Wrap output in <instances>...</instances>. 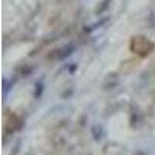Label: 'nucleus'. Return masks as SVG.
<instances>
[{
  "label": "nucleus",
  "mask_w": 155,
  "mask_h": 155,
  "mask_svg": "<svg viewBox=\"0 0 155 155\" xmlns=\"http://www.w3.org/2000/svg\"><path fill=\"white\" fill-rule=\"evenodd\" d=\"M9 118H11V120L6 123V130L14 132V130H17V129L22 127V118H20V116H17V115H11Z\"/></svg>",
  "instance_id": "obj_3"
},
{
  "label": "nucleus",
  "mask_w": 155,
  "mask_h": 155,
  "mask_svg": "<svg viewBox=\"0 0 155 155\" xmlns=\"http://www.w3.org/2000/svg\"><path fill=\"white\" fill-rule=\"evenodd\" d=\"M73 51H74V45H73V44H68V45L62 47V48L53 50L47 58H48L50 61H64V59H67V58L73 53Z\"/></svg>",
  "instance_id": "obj_2"
},
{
  "label": "nucleus",
  "mask_w": 155,
  "mask_h": 155,
  "mask_svg": "<svg viewBox=\"0 0 155 155\" xmlns=\"http://www.w3.org/2000/svg\"><path fill=\"white\" fill-rule=\"evenodd\" d=\"M11 85H12V81H9V79H3V96L6 98L8 96V92H9V88H11Z\"/></svg>",
  "instance_id": "obj_6"
},
{
  "label": "nucleus",
  "mask_w": 155,
  "mask_h": 155,
  "mask_svg": "<svg viewBox=\"0 0 155 155\" xmlns=\"http://www.w3.org/2000/svg\"><path fill=\"white\" fill-rule=\"evenodd\" d=\"M130 51L134 54L140 56V58H146L149 56L152 51L155 50V44L152 41H149V39L146 36H135L130 39Z\"/></svg>",
  "instance_id": "obj_1"
},
{
  "label": "nucleus",
  "mask_w": 155,
  "mask_h": 155,
  "mask_svg": "<svg viewBox=\"0 0 155 155\" xmlns=\"http://www.w3.org/2000/svg\"><path fill=\"white\" fill-rule=\"evenodd\" d=\"M109 6H110V0H104L101 5H98V8H96V14H102L106 9H109Z\"/></svg>",
  "instance_id": "obj_4"
},
{
  "label": "nucleus",
  "mask_w": 155,
  "mask_h": 155,
  "mask_svg": "<svg viewBox=\"0 0 155 155\" xmlns=\"http://www.w3.org/2000/svg\"><path fill=\"white\" fill-rule=\"evenodd\" d=\"M42 92H44V81L41 79L39 82H36V90H34V96H36V98H41Z\"/></svg>",
  "instance_id": "obj_5"
}]
</instances>
